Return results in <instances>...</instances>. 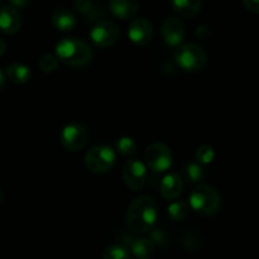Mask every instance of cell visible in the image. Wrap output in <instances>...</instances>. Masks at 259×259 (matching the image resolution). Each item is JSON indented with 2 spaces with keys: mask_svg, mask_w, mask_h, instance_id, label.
Returning <instances> with one entry per match:
<instances>
[{
  "mask_svg": "<svg viewBox=\"0 0 259 259\" xmlns=\"http://www.w3.org/2000/svg\"><path fill=\"white\" fill-rule=\"evenodd\" d=\"M158 219L157 204L152 197L142 195L131 202L126 211V224L134 233L146 234L156 225Z\"/></svg>",
  "mask_w": 259,
  "mask_h": 259,
  "instance_id": "obj_1",
  "label": "cell"
},
{
  "mask_svg": "<svg viewBox=\"0 0 259 259\" xmlns=\"http://www.w3.org/2000/svg\"><path fill=\"white\" fill-rule=\"evenodd\" d=\"M56 57L70 67H83L93 61L90 46L77 38H63L56 45Z\"/></svg>",
  "mask_w": 259,
  "mask_h": 259,
  "instance_id": "obj_2",
  "label": "cell"
},
{
  "mask_svg": "<svg viewBox=\"0 0 259 259\" xmlns=\"http://www.w3.org/2000/svg\"><path fill=\"white\" fill-rule=\"evenodd\" d=\"M190 209L200 215H214L222 205L220 194L209 185H199L192 190L189 199Z\"/></svg>",
  "mask_w": 259,
  "mask_h": 259,
  "instance_id": "obj_3",
  "label": "cell"
},
{
  "mask_svg": "<svg viewBox=\"0 0 259 259\" xmlns=\"http://www.w3.org/2000/svg\"><path fill=\"white\" fill-rule=\"evenodd\" d=\"M175 61L185 72H199L204 70L207 56L204 48L195 43H185L175 51Z\"/></svg>",
  "mask_w": 259,
  "mask_h": 259,
  "instance_id": "obj_4",
  "label": "cell"
},
{
  "mask_svg": "<svg viewBox=\"0 0 259 259\" xmlns=\"http://www.w3.org/2000/svg\"><path fill=\"white\" fill-rule=\"evenodd\" d=\"M85 166L93 174H106L113 168L116 161V153L109 146H95L85 154Z\"/></svg>",
  "mask_w": 259,
  "mask_h": 259,
  "instance_id": "obj_5",
  "label": "cell"
},
{
  "mask_svg": "<svg viewBox=\"0 0 259 259\" xmlns=\"http://www.w3.org/2000/svg\"><path fill=\"white\" fill-rule=\"evenodd\" d=\"M146 163L152 171L154 172H166L172 166V152L168 147L161 142H154L149 144L144 153Z\"/></svg>",
  "mask_w": 259,
  "mask_h": 259,
  "instance_id": "obj_6",
  "label": "cell"
},
{
  "mask_svg": "<svg viewBox=\"0 0 259 259\" xmlns=\"http://www.w3.org/2000/svg\"><path fill=\"white\" fill-rule=\"evenodd\" d=\"M120 30L119 27L111 20H101L96 23L90 30V39L96 47L108 48L115 45Z\"/></svg>",
  "mask_w": 259,
  "mask_h": 259,
  "instance_id": "obj_7",
  "label": "cell"
},
{
  "mask_svg": "<svg viewBox=\"0 0 259 259\" xmlns=\"http://www.w3.org/2000/svg\"><path fill=\"white\" fill-rule=\"evenodd\" d=\"M89 133L85 126L80 123H70L61 131L60 141L65 149L77 152L86 146Z\"/></svg>",
  "mask_w": 259,
  "mask_h": 259,
  "instance_id": "obj_8",
  "label": "cell"
},
{
  "mask_svg": "<svg viewBox=\"0 0 259 259\" xmlns=\"http://www.w3.org/2000/svg\"><path fill=\"white\" fill-rule=\"evenodd\" d=\"M123 179L126 186L133 191H139L147 181V167L138 159H131L123 166Z\"/></svg>",
  "mask_w": 259,
  "mask_h": 259,
  "instance_id": "obj_9",
  "label": "cell"
},
{
  "mask_svg": "<svg viewBox=\"0 0 259 259\" xmlns=\"http://www.w3.org/2000/svg\"><path fill=\"white\" fill-rule=\"evenodd\" d=\"M128 37L134 45L147 46L153 38V27L146 18H136L131 22L128 28Z\"/></svg>",
  "mask_w": 259,
  "mask_h": 259,
  "instance_id": "obj_10",
  "label": "cell"
},
{
  "mask_svg": "<svg viewBox=\"0 0 259 259\" xmlns=\"http://www.w3.org/2000/svg\"><path fill=\"white\" fill-rule=\"evenodd\" d=\"M161 34L166 45L179 47L185 39V25L179 18L169 17L162 23Z\"/></svg>",
  "mask_w": 259,
  "mask_h": 259,
  "instance_id": "obj_11",
  "label": "cell"
},
{
  "mask_svg": "<svg viewBox=\"0 0 259 259\" xmlns=\"http://www.w3.org/2000/svg\"><path fill=\"white\" fill-rule=\"evenodd\" d=\"M22 28V17L12 5L0 8V30L5 34H14Z\"/></svg>",
  "mask_w": 259,
  "mask_h": 259,
  "instance_id": "obj_12",
  "label": "cell"
},
{
  "mask_svg": "<svg viewBox=\"0 0 259 259\" xmlns=\"http://www.w3.org/2000/svg\"><path fill=\"white\" fill-rule=\"evenodd\" d=\"M182 190H184V181L176 172H169L162 179L159 191H161L163 199L168 200V201H175L181 196Z\"/></svg>",
  "mask_w": 259,
  "mask_h": 259,
  "instance_id": "obj_13",
  "label": "cell"
},
{
  "mask_svg": "<svg viewBox=\"0 0 259 259\" xmlns=\"http://www.w3.org/2000/svg\"><path fill=\"white\" fill-rule=\"evenodd\" d=\"M110 12L119 19H132L139 10L138 0H110Z\"/></svg>",
  "mask_w": 259,
  "mask_h": 259,
  "instance_id": "obj_14",
  "label": "cell"
},
{
  "mask_svg": "<svg viewBox=\"0 0 259 259\" xmlns=\"http://www.w3.org/2000/svg\"><path fill=\"white\" fill-rule=\"evenodd\" d=\"M52 23L56 29L61 30V32H70L76 27L77 19L71 10L66 9V8H60L53 12Z\"/></svg>",
  "mask_w": 259,
  "mask_h": 259,
  "instance_id": "obj_15",
  "label": "cell"
},
{
  "mask_svg": "<svg viewBox=\"0 0 259 259\" xmlns=\"http://www.w3.org/2000/svg\"><path fill=\"white\" fill-rule=\"evenodd\" d=\"M131 250L133 255L138 259H151L156 252V245L151 239L139 238L136 239L131 245Z\"/></svg>",
  "mask_w": 259,
  "mask_h": 259,
  "instance_id": "obj_16",
  "label": "cell"
},
{
  "mask_svg": "<svg viewBox=\"0 0 259 259\" xmlns=\"http://www.w3.org/2000/svg\"><path fill=\"white\" fill-rule=\"evenodd\" d=\"M30 68L24 63H12L7 67V76L12 82L22 85L30 80Z\"/></svg>",
  "mask_w": 259,
  "mask_h": 259,
  "instance_id": "obj_17",
  "label": "cell"
},
{
  "mask_svg": "<svg viewBox=\"0 0 259 259\" xmlns=\"http://www.w3.org/2000/svg\"><path fill=\"white\" fill-rule=\"evenodd\" d=\"M201 0H172L175 12L184 17H195L201 9Z\"/></svg>",
  "mask_w": 259,
  "mask_h": 259,
  "instance_id": "obj_18",
  "label": "cell"
},
{
  "mask_svg": "<svg viewBox=\"0 0 259 259\" xmlns=\"http://www.w3.org/2000/svg\"><path fill=\"white\" fill-rule=\"evenodd\" d=\"M167 211H168V217L172 220H175V222H182L189 215L190 206L186 202L172 201L168 205V207H167Z\"/></svg>",
  "mask_w": 259,
  "mask_h": 259,
  "instance_id": "obj_19",
  "label": "cell"
},
{
  "mask_svg": "<svg viewBox=\"0 0 259 259\" xmlns=\"http://www.w3.org/2000/svg\"><path fill=\"white\" fill-rule=\"evenodd\" d=\"M137 148H138L137 142L131 137H121L116 141V151L124 157H131L136 154Z\"/></svg>",
  "mask_w": 259,
  "mask_h": 259,
  "instance_id": "obj_20",
  "label": "cell"
},
{
  "mask_svg": "<svg viewBox=\"0 0 259 259\" xmlns=\"http://www.w3.org/2000/svg\"><path fill=\"white\" fill-rule=\"evenodd\" d=\"M103 259H131V252L121 244H113L105 248Z\"/></svg>",
  "mask_w": 259,
  "mask_h": 259,
  "instance_id": "obj_21",
  "label": "cell"
},
{
  "mask_svg": "<svg viewBox=\"0 0 259 259\" xmlns=\"http://www.w3.org/2000/svg\"><path fill=\"white\" fill-rule=\"evenodd\" d=\"M195 158H196L199 164H209L214 161L215 158V149L209 144H202L196 149L195 153Z\"/></svg>",
  "mask_w": 259,
  "mask_h": 259,
  "instance_id": "obj_22",
  "label": "cell"
},
{
  "mask_svg": "<svg viewBox=\"0 0 259 259\" xmlns=\"http://www.w3.org/2000/svg\"><path fill=\"white\" fill-rule=\"evenodd\" d=\"M185 172H186V177L191 184H197L202 180L204 177V169H202L201 164L195 163V162H189L186 164V168H185Z\"/></svg>",
  "mask_w": 259,
  "mask_h": 259,
  "instance_id": "obj_23",
  "label": "cell"
},
{
  "mask_svg": "<svg viewBox=\"0 0 259 259\" xmlns=\"http://www.w3.org/2000/svg\"><path fill=\"white\" fill-rule=\"evenodd\" d=\"M58 58L56 57V55H51V53H46L40 57L39 60V68L46 73H51L55 72L58 67Z\"/></svg>",
  "mask_w": 259,
  "mask_h": 259,
  "instance_id": "obj_24",
  "label": "cell"
},
{
  "mask_svg": "<svg viewBox=\"0 0 259 259\" xmlns=\"http://www.w3.org/2000/svg\"><path fill=\"white\" fill-rule=\"evenodd\" d=\"M151 240L154 245H166L168 243V234L163 229L151 230Z\"/></svg>",
  "mask_w": 259,
  "mask_h": 259,
  "instance_id": "obj_25",
  "label": "cell"
},
{
  "mask_svg": "<svg viewBox=\"0 0 259 259\" xmlns=\"http://www.w3.org/2000/svg\"><path fill=\"white\" fill-rule=\"evenodd\" d=\"M75 8L81 14L86 15L93 10V2L91 0H75Z\"/></svg>",
  "mask_w": 259,
  "mask_h": 259,
  "instance_id": "obj_26",
  "label": "cell"
},
{
  "mask_svg": "<svg viewBox=\"0 0 259 259\" xmlns=\"http://www.w3.org/2000/svg\"><path fill=\"white\" fill-rule=\"evenodd\" d=\"M195 35L200 39H207L211 35V28L207 27L206 24H201L196 28L195 30Z\"/></svg>",
  "mask_w": 259,
  "mask_h": 259,
  "instance_id": "obj_27",
  "label": "cell"
},
{
  "mask_svg": "<svg viewBox=\"0 0 259 259\" xmlns=\"http://www.w3.org/2000/svg\"><path fill=\"white\" fill-rule=\"evenodd\" d=\"M244 7L253 14H259V0H243Z\"/></svg>",
  "mask_w": 259,
  "mask_h": 259,
  "instance_id": "obj_28",
  "label": "cell"
},
{
  "mask_svg": "<svg viewBox=\"0 0 259 259\" xmlns=\"http://www.w3.org/2000/svg\"><path fill=\"white\" fill-rule=\"evenodd\" d=\"M13 8H23L28 4L29 0H9Z\"/></svg>",
  "mask_w": 259,
  "mask_h": 259,
  "instance_id": "obj_29",
  "label": "cell"
},
{
  "mask_svg": "<svg viewBox=\"0 0 259 259\" xmlns=\"http://www.w3.org/2000/svg\"><path fill=\"white\" fill-rule=\"evenodd\" d=\"M5 51H7V45H5L4 40L0 39V56L4 55Z\"/></svg>",
  "mask_w": 259,
  "mask_h": 259,
  "instance_id": "obj_30",
  "label": "cell"
},
{
  "mask_svg": "<svg viewBox=\"0 0 259 259\" xmlns=\"http://www.w3.org/2000/svg\"><path fill=\"white\" fill-rule=\"evenodd\" d=\"M4 83H5V75L2 71V68H0V90H2V88L4 86Z\"/></svg>",
  "mask_w": 259,
  "mask_h": 259,
  "instance_id": "obj_31",
  "label": "cell"
},
{
  "mask_svg": "<svg viewBox=\"0 0 259 259\" xmlns=\"http://www.w3.org/2000/svg\"><path fill=\"white\" fill-rule=\"evenodd\" d=\"M0 201H2V191H0Z\"/></svg>",
  "mask_w": 259,
  "mask_h": 259,
  "instance_id": "obj_32",
  "label": "cell"
}]
</instances>
